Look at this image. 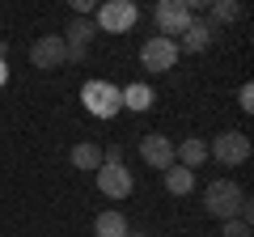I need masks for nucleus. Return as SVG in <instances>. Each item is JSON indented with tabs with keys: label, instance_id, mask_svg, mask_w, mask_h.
Here are the masks:
<instances>
[{
	"label": "nucleus",
	"instance_id": "423d86ee",
	"mask_svg": "<svg viewBox=\"0 0 254 237\" xmlns=\"http://www.w3.org/2000/svg\"><path fill=\"white\" fill-rule=\"evenodd\" d=\"M30 64L43 68V72H51V68H64L68 64V47H64L60 34H43L30 43Z\"/></svg>",
	"mask_w": 254,
	"mask_h": 237
},
{
	"label": "nucleus",
	"instance_id": "dca6fc26",
	"mask_svg": "<svg viewBox=\"0 0 254 237\" xmlns=\"http://www.w3.org/2000/svg\"><path fill=\"white\" fill-rule=\"evenodd\" d=\"M165 191L170 195H190L195 191V174L182 170V165H170V170H165Z\"/></svg>",
	"mask_w": 254,
	"mask_h": 237
},
{
	"label": "nucleus",
	"instance_id": "f257e3e1",
	"mask_svg": "<svg viewBox=\"0 0 254 237\" xmlns=\"http://www.w3.org/2000/svg\"><path fill=\"white\" fill-rule=\"evenodd\" d=\"M242 203H246V191L237 182H229V178H216V182L203 186V212L216 220H233L242 216Z\"/></svg>",
	"mask_w": 254,
	"mask_h": 237
},
{
	"label": "nucleus",
	"instance_id": "a211bd4d",
	"mask_svg": "<svg viewBox=\"0 0 254 237\" xmlns=\"http://www.w3.org/2000/svg\"><path fill=\"white\" fill-rule=\"evenodd\" d=\"M220 237H250V225L246 220H220Z\"/></svg>",
	"mask_w": 254,
	"mask_h": 237
},
{
	"label": "nucleus",
	"instance_id": "6ab92c4d",
	"mask_svg": "<svg viewBox=\"0 0 254 237\" xmlns=\"http://www.w3.org/2000/svg\"><path fill=\"white\" fill-rule=\"evenodd\" d=\"M237 106H242V110H254V89H250V85L237 89Z\"/></svg>",
	"mask_w": 254,
	"mask_h": 237
},
{
	"label": "nucleus",
	"instance_id": "9b49d317",
	"mask_svg": "<svg viewBox=\"0 0 254 237\" xmlns=\"http://www.w3.org/2000/svg\"><path fill=\"white\" fill-rule=\"evenodd\" d=\"M93 34H98V26H93V17H72L68 26H64V47L68 51H89V43H93Z\"/></svg>",
	"mask_w": 254,
	"mask_h": 237
},
{
	"label": "nucleus",
	"instance_id": "20e7f679",
	"mask_svg": "<svg viewBox=\"0 0 254 237\" xmlns=\"http://www.w3.org/2000/svg\"><path fill=\"white\" fill-rule=\"evenodd\" d=\"M208 157H216L220 165H242V161H250V136L246 131H220L216 140L208 144Z\"/></svg>",
	"mask_w": 254,
	"mask_h": 237
},
{
	"label": "nucleus",
	"instance_id": "6e6552de",
	"mask_svg": "<svg viewBox=\"0 0 254 237\" xmlns=\"http://www.w3.org/2000/svg\"><path fill=\"white\" fill-rule=\"evenodd\" d=\"M212 38H216V26H212L208 17H195L178 38H174V43H178V55L182 51H187V55H199V51H208V47H212Z\"/></svg>",
	"mask_w": 254,
	"mask_h": 237
},
{
	"label": "nucleus",
	"instance_id": "f3484780",
	"mask_svg": "<svg viewBox=\"0 0 254 237\" xmlns=\"http://www.w3.org/2000/svg\"><path fill=\"white\" fill-rule=\"evenodd\" d=\"M208 13H212V26H229V21H237V17H242V4H237V0H212V4H208Z\"/></svg>",
	"mask_w": 254,
	"mask_h": 237
},
{
	"label": "nucleus",
	"instance_id": "0eeeda50",
	"mask_svg": "<svg viewBox=\"0 0 254 237\" xmlns=\"http://www.w3.org/2000/svg\"><path fill=\"white\" fill-rule=\"evenodd\" d=\"M153 17H157L161 38H174V34H182V30L195 21V13L187 9V0H161V4L153 9Z\"/></svg>",
	"mask_w": 254,
	"mask_h": 237
},
{
	"label": "nucleus",
	"instance_id": "9d476101",
	"mask_svg": "<svg viewBox=\"0 0 254 237\" xmlns=\"http://www.w3.org/2000/svg\"><path fill=\"white\" fill-rule=\"evenodd\" d=\"M131 186H136V178L127 174V165H102L98 170V191L106 199H127Z\"/></svg>",
	"mask_w": 254,
	"mask_h": 237
},
{
	"label": "nucleus",
	"instance_id": "2eb2a0df",
	"mask_svg": "<svg viewBox=\"0 0 254 237\" xmlns=\"http://www.w3.org/2000/svg\"><path fill=\"white\" fill-rule=\"evenodd\" d=\"M72 165H76V170H93V174H98L102 170V144H93V140L76 144L72 148Z\"/></svg>",
	"mask_w": 254,
	"mask_h": 237
},
{
	"label": "nucleus",
	"instance_id": "39448f33",
	"mask_svg": "<svg viewBox=\"0 0 254 237\" xmlns=\"http://www.w3.org/2000/svg\"><path fill=\"white\" fill-rule=\"evenodd\" d=\"M140 64H144V72H170V68L178 64V43L153 34L144 47H140Z\"/></svg>",
	"mask_w": 254,
	"mask_h": 237
},
{
	"label": "nucleus",
	"instance_id": "4468645a",
	"mask_svg": "<svg viewBox=\"0 0 254 237\" xmlns=\"http://www.w3.org/2000/svg\"><path fill=\"white\" fill-rule=\"evenodd\" d=\"M119 93H123V106H127V110H136V115L153 106V89H148L144 81H131L127 89H119Z\"/></svg>",
	"mask_w": 254,
	"mask_h": 237
},
{
	"label": "nucleus",
	"instance_id": "ddd939ff",
	"mask_svg": "<svg viewBox=\"0 0 254 237\" xmlns=\"http://www.w3.org/2000/svg\"><path fill=\"white\" fill-rule=\"evenodd\" d=\"M127 216L123 212H115V208H106V212H98V216H93V237H123L127 233Z\"/></svg>",
	"mask_w": 254,
	"mask_h": 237
},
{
	"label": "nucleus",
	"instance_id": "f03ea898",
	"mask_svg": "<svg viewBox=\"0 0 254 237\" xmlns=\"http://www.w3.org/2000/svg\"><path fill=\"white\" fill-rule=\"evenodd\" d=\"M81 102H85V110H89L93 118H115L119 110H123V93L110 81H89L81 89Z\"/></svg>",
	"mask_w": 254,
	"mask_h": 237
},
{
	"label": "nucleus",
	"instance_id": "aec40b11",
	"mask_svg": "<svg viewBox=\"0 0 254 237\" xmlns=\"http://www.w3.org/2000/svg\"><path fill=\"white\" fill-rule=\"evenodd\" d=\"M4 51H9V47H4V43H0V85H4V81H9V64H4Z\"/></svg>",
	"mask_w": 254,
	"mask_h": 237
},
{
	"label": "nucleus",
	"instance_id": "f8f14e48",
	"mask_svg": "<svg viewBox=\"0 0 254 237\" xmlns=\"http://www.w3.org/2000/svg\"><path fill=\"white\" fill-rule=\"evenodd\" d=\"M208 161V144H203L199 136H187L182 144H174V165H182V170H199V165Z\"/></svg>",
	"mask_w": 254,
	"mask_h": 237
},
{
	"label": "nucleus",
	"instance_id": "7ed1b4c3",
	"mask_svg": "<svg viewBox=\"0 0 254 237\" xmlns=\"http://www.w3.org/2000/svg\"><path fill=\"white\" fill-rule=\"evenodd\" d=\"M140 17V9L131 4V0H106L98 13H93V26L106 30V34H123V30H131Z\"/></svg>",
	"mask_w": 254,
	"mask_h": 237
},
{
	"label": "nucleus",
	"instance_id": "412c9836",
	"mask_svg": "<svg viewBox=\"0 0 254 237\" xmlns=\"http://www.w3.org/2000/svg\"><path fill=\"white\" fill-rule=\"evenodd\" d=\"M123 237H148V233H144V229H127Z\"/></svg>",
	"mask_w": 254,
	"mask_h": 237
},
{
	"label": "nucleus",
	"instance_id": "1a4fd4ad",
	"mask_svg": "<svg viewBox=\"0 0 254 237\" xmlns=\"http://www.w3.org/2000/svg\"><path fill=\"white\" fill-rule=\"evenodd\" d=\"M140 157H144L148 170H161V174H165V170L174 165V140L161 136V131H153V136L140 140Z\"/></svg>",
	"mask_w": 254,
	"mask_h": 237
}]
</instances>
